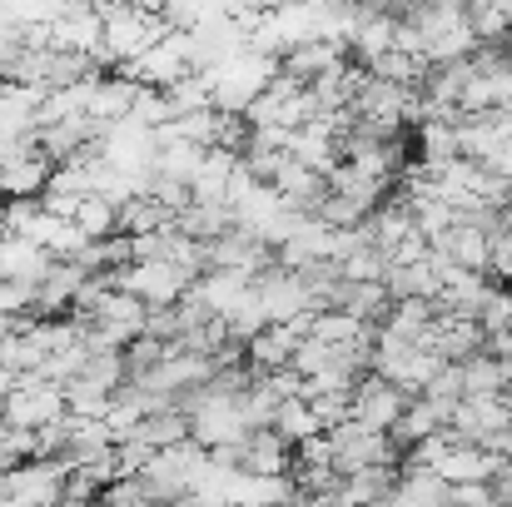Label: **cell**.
<instances>
[{
  "mask_svg": "<svg viewBox=\"0 0 512 507\" xmlns=\"http://www.w3.org/2000/svg\"><path fill=\"white\" fill-rule=\"evenodd\" d=\"M488 169H493V174H503V179H512V135L503 140V150L488 160Z\"/></svg>",
  "mask_w": 512,
  "mask_h": 507,
  "instance_id": "f1b7e54d",
  "label": "cell"
},
{
  "mask_svg": "<svg viewBox=\"0 0 512 507\" xmlns=\"http://www.w3.org/2000/svg\"><path fill=\"white\" fill-rule=\"evenodd\" d=\"M488 279H498V284H512V229H503V219H498V229H493Z\"/></svg>",
  "mask_w": 512,
  "mask_h": 507,
  "instance_id": "484cf974",
  "label": "cell"
},
{
  "mask_svg": "<svg viewBox=\"0 0 512 507\" xmlns=\"http://www.w3.org/2000/svg\"><path fill=\"white\" fill-rule=\"evenodd\" d=\"M90 5H95V10H110V5H120V0H90Z\"/></svg>",
  "mask_w": 512,
  "mask_h": 507,
  "instance_id": "4dcf8cb0",
  "label": "cell"
},
{
  "mask_svg": "<svg viewBox=\"0 0 512 507\" xmlns=\"http://www.w3.org/2000/svg\"><path fill=\"white\" fill-rule=\"evenodd\" d=\"M418 155H423V165H448V160H458L463 150H458V120H423L418 125Z\"/></svg>",
  "mask_w": 512,
  "mask_h": 507,
  "instance_id": "d4e9b609",
  "label": "cell"
},
{
  "mask_svg": "<svg viewBox=\"0 0 512 507\" xmlns=\"http://www.w3.org/2000/svg\"><path fill=\"white\" fill-rule=\"evenodd\" d=\"M498 358H503V363H508V368H512V343H508V348H503V353H498Z\"/></svg>",
  "mask_w": 512,
  "mask_h": 507,
  "instance_id": "1f68e13d",
  "label": "cell"
},
{
  "mask_svg": "<svg viewBox=\"0 0 512 507\" xmlns=\"http://www.w3.org/2000/svg\"><path fill=\"white\" fill-rule=\"evenodd\" d=\"M443 368V358L423 343H403V338H378L373 334V373L398 383L403 393H423L433 383V373Z\"/></svg>",
  "mask_w": 512,
  "mask_h": 507,
  "instance_id": "8992f818",
  "label": "cell"
},
{
  "mask_svg": "<svg viewBox=\"0 0 512 507\" xmlns=\"http://www.w3.org/2000/svg\"><path fill=\"white\" fill-rule=\"evenodd\" d=\"M329 458L339 473H358V468H378V463H393L398 448L388 433H373L353 418H343L339 428H329Z\"/></svg>",
  "mask_w": 512,
  "mask_h": 507,
  "instance_id": "7c38bea8",
  "label": "cell"
},
{
  "mask_svg": "<svg viewBox=\"0 0 512 507\" xmlns=\"http://www.w3.org/2000/svg\"><path fill=\"white\" fill-rule=\"evenodd\" d=\"M304 338H309V319H299V324H269V329H259V334L244 343V368L249 373H284V368H294V353H299Z\"/></svg>",
  "mask_w": 512,
  "mask_h": 507,
  "instance_id": "4fadbf2b",
  "label": "cell"
},
{
  "mask_svg": "<svg viewBox=\"0 0 512 507\" xmlns=\"http://www.w3.org/2000/svg\"><path fill=\"white\" fill-rule=\"evenodd\" d=\"M189 294H194L219 324H229V319H239V314L254 304L259 274H244V269H204V274L194 279Z\"/></svg>",
  "mask_w": 512,
  "mask_h": 507,
  "instance_id": "8fae6325",
  "label": "cell"
},
{
  "mask_svg": "<svg viewBox=\"0 0 512 507\" xmlns=\"http://www.w3.org/2000/svg\"><path fill=\"white\" fill-rule=\"evenodd\" d=\"M165 224H174V209L160 204L155 194H140V199H130V204L120 209V234H125V239L155 234V229H165Z\"/></svg>",
  "mask_w": 512,
  "mask_h": 507,
  "instance_id": "cb8c5ba5",
  "label": "cell"
},
{
  "mask_svg": "<svg viewBox=\"0 0 512 507\" xmlns=\"http://www.w3.org/2000/svg\"><path fill=\"white\" fill-rule=\"evenodd\" d=\"M15 378H20V373H10V368L0 363V408H5V398L15 393Z\"/></svg>",
  "mask_w": 512,
  "mask_h": 507,
  "instance_id": "f546056e",
  "label": "cell"
},
{
  "mask_svg": "<svg viewBox=\"0 0 512 507\" xmlns=\"http://www.w3.org/2000/svg\"><path fill=\"white\" fill-rule=\"evenodd\" d=\"M194 70V50H189V30H165L140 60H130V65H120V75L125 80H135V85H150V90H170L179 85L184 75Z\"/></svg>",
  "mask_w": 512,
  "mask_h": 507,
  "instance_id": "52a82bcc",
  "label": "cell"
},
{
  "mask_svg": "<svg viewBox=\"0 0 512 507\" xmlns=\"http://www.w3.org/2000/svg\"><path fill=\"white\" fill-rule=\"evenodd\" d=\"M115 284L130 289L135 299H145L150 309H174L194 289V274L170 264V259H130V264L115 269Z\"/></svg>",
  "mask_w": 512,
  "mask_h": 507,
  "instance_id": "5b68a950",
  "label": "cell"
},
{
  "mask_svg": "<svg viewBox=\"0 0 512 507\" xmlns=\"http://www.w3.org/2000/svg\"><path fill=\"white\" fill-rule=\"evenodd\" d=\"M20 55H25V35H20L15 25H0V80H10V75H15Z\"/></svg>",
  "mask_w": 512,
  "mask_h": 507,
  "instance_id": "4316f807",
  "label": "cell"
},
{
  "mask_svg": "<svg viewBox=\"0 0 512 507\" xmlns=\"http://www.w3.org/2000/svg\"><path fill=\"white\" fill-rule=\"evenodd\" d=\"M398 488V473L393 463H378V468H358V473H343L334 507H378L383 498H393Z\"/></svg>",
  "mask_w": 512,
  "mask_h": 507,
  "instance_id": "ac0fdd59",
  "label": "cell"
},
{
  "mask_svg": "<svg viewBox=\"0 0 512 507\" xmlns=\"http://www.w3.org/2000/svg\"><path fill=\"white\" fill-rule=\"evenodd\" d=\"M95 155L110 169H125V174H155V160H160V135L140 120H115L105 125Z\"/></svg>",
  "mask_w": 512,
  "mask_h": 507,
  "instance_id": "ba28073f",
  "label": "cell"
},
{
  "mask_svg": "<svg viewBox=\"0 0 512 507\" xmlns=\"http://www.w3.org/2000/svg\"><path fill=\"white\" fill-rule=\"evenodd\" d=\"M0 418L15 423V428H25V433L55 428L60 418H70L65 383H50V378H40V373H20V378H15V393H10L5 408H0Z\"/></svg>",
  "mask_w": 512,
  "mask_h": 507,
  "instance_id": "3957f363",
  "label": "cell"
},
{
  "mask_svg": "<svg viewBox=\"0 0 512 507\" xmlns=\"http://www.w3.org/2000/svg\"><path fill=\"white\" fill-rule=\"evenodd\" d=\"M398 507H453V488L433 473V468H408L393 488Z\"/></svg>",
  "mask_w": 512,
  "mask_h": 507,
  "instance_id": "7402d4cb",
  "label": "cell"
},
{
  "mask_svg": "<svg viewBox=\"0 0 512 507\" xmlns=\"http://www.w3.org/2000/svg\"><path fill=\"white\" fill-rule=\"evenodd\" d=\"M269 184H274V189H279L294 209H304V214H314V209L324 204V194H329V174H314L309 165H299L294 155L279 165V174H274Z\"/></svg>",
  "mask_w": 512,
  "mask_h": 507,
  "instance_id": "d6986e66",
  "label": "cell"
},
{
  "mask_svg": "<svg viewBox=\"0 0 512 507\" xmlns=\"http://www.w3.org/2000/svg\"><path fill=\"white\" fill-rule=\"evenodd\" d=\"M50 174H55V160L30 140L25 150H15L5 165H0V194L5 199H40L50 189Z\"/></svg>",
  "mask_w": 512,
  "mask_h": 507,
  "instance_id": "9a60e30c",
  "label": "cell"
},
{
  "mask_svg": "<svg viewBox=\"0 0 512 507\" xmlns=\"http://www.w3.org/2000/svg\"><path fill=\"white\" fill-rule=\"evenodd\" d=\"M274 433L284 438V443H309V438H319L324 433V423L314 418V408H309V398L304 393H294V398H284L279 403V413H274Z\"/></svg>",
  "mask_w": 512,
  "mask_h": 507,
  "instance_id": "603a6c76",
  "label": "cell"
},
{
  "mask_svg": "<svg viewBox=\"0 0 512 507\" xmlns=\"http://www.w3.org/2000/svg\"><path fill=\"white\" fill-rule=\"evenodd\" d=\"M348 50L358 55V65H363V70H368L373 60H383L388 50H398V15H393V10H373V5H363V15H358V25H353Z\"/></svg>",
  "mask_w": 512,
  "mask_h": 507,
  "instance_id": "2e32d148",
  "label": "cell"
},
{
  "mask_svg": "<svg viewBox=\"0 0 512 507\" xmlns=\"http://www.w3.org/2000/svg\"><path fill=\"white\" fill-rule=\"evenodd\" d=\"M334 65H343V45H334V40H309V45H299V50L284 55V75H294L299 85L324 80Z\"/></svg>",
  "mask_w": 512,
  "mask_h": 507,
  "instance_id": "44dd1931",
  "label": "cell"
},
{
  "mask_svg": "<svg viewBox=\"0 0 512 507\" xmlns=\"http://www.w3.org/2000/svg\"><path fill=\"white\" fill-rule=\"evenodd\" d=\"M50 254L40 249V244H30V239H20V234H5L0 229V279H15V284H40L45 274H50Z\"/></svg>",
  "mask_w": 512,
  "mask_h": 507,
  "instance_id": "e0dca14e",
  "label": "cell"
},
{
  "mask_svg": "<svg viewBox=\"0 0 512 507\" xmlns=\"http://www.w3.org/2000/svg\"><path fill=\"white\" fill-rule=\"evenodd\" d=\"M105 15V50H100V65H130V60H140L165 30H174L165 15H150V10H135V5H110V10H100Z\"/></svg>",
  "mask_w": 512,
  "mask_h": 507,
  "instance_id": "7a4b0ae2",
  "label": "cell"
},
{
  "mask_svg": "<svg viewBox=\"0 0 512 507\" xmlns=\"http://www.w3.org/2000/svg\"><path fill=\"white\" fill-rule=\"evenodd\" d=\"M45 95L50 90H40V85L0 80V140H35Z\"/></svg>",
  "mask_w": 512,
  "mask_h": 507,
  "instance_id": "5bb4252c",
  "label": "cell"
},
{
  "mask_svg": "<svg viewBox=\"0 0 512 507\" xmlns=\"http://www.w3.org/2000/svg\"><path fill=\"white\" fill-rule=\"evenodd\" d=\"M508 383H512V368L493 353V348L463 358V393H468V398H498Z\"/></svg>",
  "mask_w": 512,
  "mask_h": 507,
  "instance_id": "ffe728a7",
  "label": "cell"
},
{
  "mask_svg": "<svg viewBox=\"0 0 512 507\" xmlns=\"http://www.w3.org/2000/svg\"><path fill=\"white\" fill-rule=\"evenodd\" d=\"M314 120V95H309V85H299L294 75H279L249 110H244V125L249 130H284V135H294V130H304Z\"/></svg>",
  "mask_w": 512,
  "mask_h": 507,
  "instance_id": "277c9868",
  "label": "cell"
},
{
  "mask_svg": "<svg viewBox=\"0 0 512 507\" xmlns=\"http://www.w3.org/2000/svg\"><path fill=\"white\" fill-rule=\"evenodd\" d=\"M259 304H264V319L269 324H299V319H314L319 314L309 279L299 269H284V264H274V269L259 274Z\"/></svg>",
  "mask_w": 512,
  "mask_h": 507,
  "instance_id": "9c48e42d",
  "label": "cell"
},
{
  "mask_svg": "<svg viewBox=\"0 0 512 507\" xmlns=\"http://www.w3.org/2000/svg\"><path fill=\"white\" fill-rule=\"evenodd\" d=\"M408 398L413 393H403L398 383H388L378 373H363L353 383V393H348V418L363 423V428H373V433H393L398 418L408 413Z\"/></svg>",
  "mask_w": 512,
  "mask_h": 507,
  "instance_id": "30bf717a",
  "label": "cell"
},
{
  "mask_svg": "<svg viewBox=\"0 0 512 507\" xmlns=\"http://www.w3.org/2000/svg\"><path fill=\"white\" fill-rule=\"evenodd\" d=\"M209 75V85H214V110H224V115H244L279 75H284V60H274V55H264V50H254V45H244V50H234L229 60H219L214 70H204Z\"/></svg>",
  "mask_w": 512,
  "mask_h": 507,
  "instance_id": "6da1fadb",
  "label": "cell"
},
{
  "mask_svg": "<svg viewBox=\"0 0 512 507\" xmlns=\"http://www.w3.org/2000/svg\"><path fill=\"white\" fill-rule=\"evenodd\" d=\"M279 5H289V0H234V15H269Z\"/></svg>",
  "mask_w": 512,
  "mask_h": 507,
  "instance_id": "83f0119b",
  "label": "cell"
}]
</instances>
